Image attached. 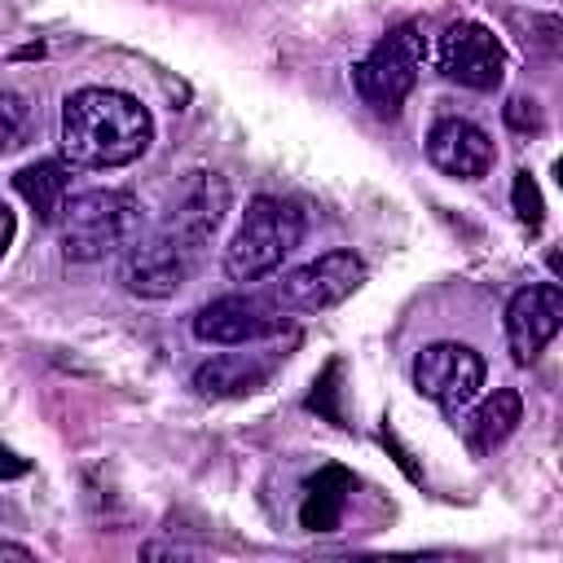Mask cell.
Returning <instances> with one entry per match:
<instances>
[{
    "label": "cell",
    "instance_id": "ba28073f",
    "mask_svg": "<svg viewBox=\"0 0 563 563\" xmlns=\"http://www.w3.org/2000/svg\"><path fill=\"white\" fill-rule=\"evenodd\" d=\"M413 387L457 418L484 387V356L466 343H427L413 356Z\"/></svg>",
    "mask_w": 563,
    "mask_h": 563
},
{
    "label": "cell",
    "instance_id": "7c38bea8",
    "mask_svg": "<svg viewBox=\"0 0 563 563\" xmlns=\"http://www.w3.org/2000/svg\"><path fill=\"white\" fill-rule=\"evenodd\" d=\"M427 158H431L444 176L479 180V176L493 167L497 150H493V141H488L484 128H475L471 119L444 114V119H435L431 132H427Z\"/></svg>",
    "mask_w": 563,
    "mask_h": 563
},
{
    "label": "cell",
    "instance_id": "9a60e30c",
    "mask_svg": "<svg viewBox=\"0 0 563 563\" xmlns=\"http://www.w3.org/2000/svg\"><path fill=\"white\" fill-rule=\"evenodd\" d=\"M347 493H352V471H343L339 462L321 466V471L308 479V488H303L299 528H308V532H334L339 519H343Z\"/></svg>",
    "mask_w": 563,
    "mask_h": 563
},
{
    "label": "cell",
    "instance_id": "277c9868",
    "mask_svg": "<svg viewBox=\"0 0 563 563\" xmlns=\"http://www.w3.org/2000/svg\"><path fill=\"white\" fill-rule=\"evenodd\" d=\"M427 62V40L413 22L387 31L352 70V84H356V97L374 110V114H396L405 106V97L413 92L418 84V70Z\"/></svg>",
    "mask_w": 563,
    "mask_h": 563
},
{
    "label": "cell",
    "instance_id": "603a6c76",
    "mask_svg": "<svg viewBox=\"0 0 563 563\" xmlns=\"http://www.w3.org/2000/svg\"><path fill=\"white\" fill-rule=\"evenodd\" d=\"M163 554L167 559H189V550H180V545L176 550L172 545H141V559H163Z\"/></svg>",
    "mask_w": 563,
    "mask_h": 563
},
{
    "label": "cell",
    "instance_id": "cb8c5ba5",
    "mask_svg": "<svg viewBox=\"0 0 563 563\" xmlns=\"http://www.w3.org/2000/svg\"><path fill=\"white\" fill-rule=\"evenodd\" d=\"M0 559H31L26 545H13V541H0Z\"/></svg>",
    "mask_w": 563,
    "mask_h": 563
},
{
    "label": "cell",
    "instance_id": "7402d4cb",
    "mask_svg": "<svg viewBox=\"0 0 563 563\" xmlns=\"http://www.w3.org/2000/svg\"><path fill=\"white\" fill-rule=\"evenodd\" d=\"M13 233H18V220H13V211L0 202V260H4V251H9V242H13Z\"/></svg>",
    "mask_w": 563,
    "mask_h": 563
},
{
    "label": "cell",
    "instance_id": "6da1fadb",
    "mask_svg": "<svg viewBox=\"0 0 563 563\" xmlns=\"http://www.w3.org/2000/svg\"><path fill=\"white\" fill-rule=\"evenodd\" d=\"M154 141L150 110L114 88H79L62 101V154L70 167L106 172L136 163Z\"/></svg>",
    "mask_w": 563,
    "mask_h": 563
},
{
    "label": "cell",
    "instance_id": "7a4b0ae2",
    "mask_svg": "<svg viewBox=\"0 0 563 563\" xmlns=\"http://www.w3.org/2000/svg\"><path fill=\"white\" fill-rule=\"evenodd\" d=\"M145 229V207L128 189H84L66 198L57 216L62 255L75 264L106 260L114 251H128Z\"/></svg>",
    "mask_w": 563,
    "mask_h": 563
},
{
    "label": "cell",
    "instance_id": "d6986e66",
    "mask_svg": "<svg viewBox=\"0 0 563 563\" xmlns=\"http://www.w3.org/2000/svg\"><path fill=\"white\" fill-rule=\"evenodd\" d=\"M26 128H31V106L18 92H4L0 88V154L18 150L22 136H26Z\"/></svg>",
    "mask_w": 563,
    "mask_h": 563
},
{
    "label": "cell",
    "instance_id": "5b68a950",
    "mask_svg": "<svg viewBox=\"0 0 563 563\" xmlns=\"http://www.w3.org/2000/svg\"><path fill=\"white\" fill-rule=\"evenodd\" d=\"M224 211H229V180H224L220 172L198 167V172H189V176L172 189L167 211H163V220H158L154 229L167 233L172 242L189 246L194 255H207L216 229L224 224Z\"/></svg>",
    "mask_w": 563,
    "mask_h": 563
},
{
    "label": "cell",
    "instance_id": "9c48e42d",
    "mask_svg": "<svg viewBox=\"0 0 563 563\" xmlns=\"http://www.w3.org/2000/svg\"><path fill=\"white\" fill-rule=\"evenodd\" d=\"M435 66L444 79L462 88L493 92L506 75V48L484 22H449L435 40Z\"/></svg>",
    "mask_w": 563,
    "mask_h": 563
},
{
    "label": "cell",
    "instance_id": "8992f818",
    "mask_svg": "<svg viewBox=\"0 0 563 563\" xmlns=\"http://www.w3.org/2000/svg\"><path fill=\"white\" fill-rule=\"evenodd\" d=\"M361 282H365V264L356 251H325V255L282 273V282L273 286V303L282 312H325V308L343 303Z\"/></svg>",
    "mask_w": 563,
    "mask_h": 563
},
{
    "label": "cell",
    "instance_id": "52a82bcc",
    "mask_svg": "<svg viewBox=\"0 0 563 563\" xmlns=\"http://www.w3.org/2000/svg\"><path fill=\"white\" fill-rule=\"evenodd\" d=\"M202 264V255H194L189 246L172 242L167 233L150 229L141 233L128 251H123V264H119V282L123 290L141 295V299H172L189 277L194 268Z\"/></svg>",
    "mask_w": 563,
    "mask_h": 563
},
{
    "label": "cell",
    "instance_id": "8fae6325",
    "mask_svg": "<svg viewBox=\"0 0 563 563\" xmlns=\"http://www.w3.org/2000/svg\"><path fill=\"white\" fill-rule=\"evenodd\" d=\"M563 325V290L554 282H537L510 295L506 303V339H510V356L519 365L537 361L541 347L559 334Z\"/></svg>",
    "mask_w": 563,
    "mask_h": 563
},
{
    "label": "cell",
    "instance_id": "44dd1931",
    "mask_svg": "<svg viewBox=\"0 0 563 563\" xmlns=\"http://www.w3.org/2000/svg\"><path fill=\"white\" fill-rule=\"evenodd\" d=\"M31 471V462L26 457H18L9 444H0V479H22Z\"/></svg>",
    "mask_w": 563,
    "mask_h": 563
},
{
    "label": "cell",
    "instance_id": "ac0fdd59",
    "mask_svg": "<svg viewBox=\"0 0 563 563\" xmlns=\"http://www.w3.org/2000/svg\"><path fill=\"white\" fill-rule=\"evenodd\" d=\"M510 207L519 216V224L528 233H537L545 224V202H541V189L532 180V172H515V185H510Z\"/></svg>",
    "mask_w": 563,
    "mask_h": 563
},
{
    "label": "cell",
    "instance_id": "3957f363",
    "mask_svg": "<svg viewBox=\"0 0 563 563\" xmlns=\"http://www.w3.org/2000/svg\"><path fill=\"white\" fill-rule=\"evenodd\" d=\"M299 242H303V211L295 202H286V198L260 194V198L246 202L242 224L224 246V273L233 282H260Z\"/></svg>",
    "mask_w": 563,
    "mask_h": 563
},
{
    "label": "cell",
    "instance_id": "30bf717a",
    "mask_svg": "<svg viewBox=\"0 0 563 563\" xmlns=\"http://www.w3.org/2000/svg\"><path fill=\"white\" fill-rule=\"evenodd\" d=\"M282 325H286L282 308L255 295H220L194 312V339L216 347H246L255 339L282 334Z\"/></svg>",
    "mask_w": 563,
    "mask_h": 563
},
{
    "label": "cell",
    "instance_id": "e0dca14e",
    "mask_svg": "<svg viewBox=\"0 0 563 563\" xmlns=\"http://www.w3.org/2000/svg\"><path fill=\"white\" fill-rule=\"evenodd\" d=\"M339 374H343V361L334 356V361H325V369L317 374V383H312V391H308V409H317L325 422H334V427H347L343 422V409H339Z\"/></svg>",
    "mask_w": 563,
    "mask_h": 563
},
{
    "label": "cell",
    "instance_id": "5bb4252c",
    "mask_svg": "<svg viewBox=\"0 0 563 563\" xmlns=\"http://www.w3.org/2000/svg\"><path fill=\"white\" fill-rule=\"evenodd\" d=\"M13 189L18 198L35 211L40 224H57L66 198H70V167L57 163V158H40V163H26L18 176H13Z\"/></svg>",
    "mask_w": 563,
    "mask_h": 563
},
{
    "label": "cell",
    "instance_id": "4fadbf2b",
    "mask_svg": "<svg viewBox=\"0 0 563 563\" xmlns=\"http://www.w3.org/2000/svg\"><path fill=\"white\" fill-rule=\"evenodd\" d=\"M277 356H260V352H220L211 361H202L194 369V391L207 400H238V396H255L268 374H273Z\"/></svg>",
    "mask_w": 563,
    "mask_h": 563
},
{
    "label": "cell",
    "instance_id": "ffe728a7",
    "mask_svg": "<svg viewBox=\"0 0 563 563\" xmlns=\"http://www.w3.org/2000/svg\"><path fill=\"white\" fill-rule=\"evenodd\" d=\"M506 123L515 128V132H541V106L532 101V97H510L506 101Z\"/></svg>",
    "mask_w": 563,
    "mask_h": 563
},
{
    "label": "cell",
    "instance_id": "2e32d148",
    "mask_svg": "<svg viewBox=\"0 0 563 563\" xmlns=\"http://www.w3.org/2000/svg\"><path fill=\"white\" fill-rule=\"evenodd\" d=\"M519 422H523V396L515 387H497L488 400H479V409L462 427H466L471 453H493L501 440L515 435Z\"/></svg>",
    "mask_w": 563,
    "mask_h": 563
}]
</instances>
